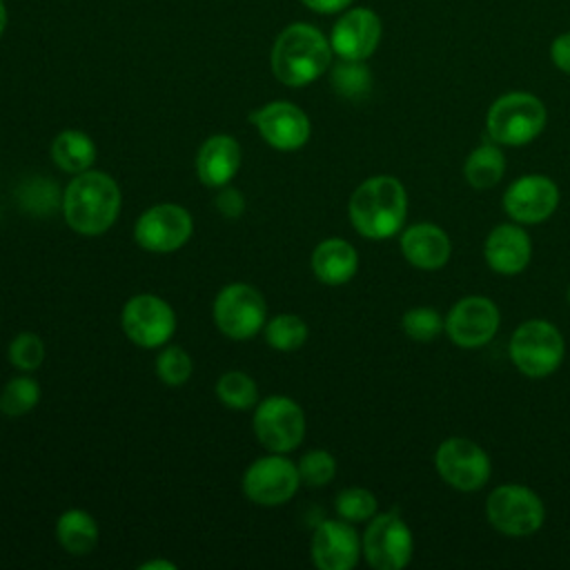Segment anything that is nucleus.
Listing matches in <instances>:
<instances>
[{
  "mask_svg": "<svg viewBox=\"0 0 570 570\" xmlns=\"http://www.w3.org/2000/svg\"><path fill=\"white\" fill-rule=\"evenodd\" d=\"M330 38L309 22L287 24L274 40L269 67L276 80L287 87H305L332 67Z\"/></svg>",
  "mask_w": 570,
  "mask_h": 570,
  "instance_id": "1",
  "label": "nucleus"
},
{
  "mask_svg": "<svg viewBox=\"0 0 570 570\" xmlns=\"http://www.w3.org/2000/svg\"><path fill=\"white\" fill-rule=\"evenodd\" d=\"M354 229L372 240H383L403 229L407 216V194L394 176H372L363 180L347 205Z\"/></svg>",
  "mask_w": 570,
  "mask_h": 570,
  "instance_id": "2",
  "label": "nucleus"
},
{
  "mask_svg": "<svg viewBox=\"0 0 570 570\" xmlns=\"http://www.w3.org/2000/svg\"><path fill=\"white\" fill-rule=\"evenodd\" d=\"M120 200V187L109 174L87 169L76 174L65 189V220L82 236L105 234L118 218Z\"/></svg>",
  "mask_w": 570,
  "mask_h": 570,
  "instance_id": "3",
  "label": "nucleus"
},
{
  "mask_svg": "<svg viewBox=\"0 0 570 570\" xmlns=\"http://www.w3.org/2000/svg\"><path fill=\"white\" fill-rule=\"evenodd\" d=\"M546 120L548 111L541 98L530 91H508L490 105L485 127L492 142L521 147L543 131Z\"/></svg>",
  "mask_w": 570,
  "mask_h": 570,
  "instance_id": "4",
  "label": "nucleus"
},
{
  "mask_svg": "<svg viewBox=\"0 0 570 570\" xmlns=\"http://www.w3.org/2000/svg\"><path fill=\"white\" fill-rule=\"evenodd\" d=\"M508 352L510 361L521 374L530 379H543L557 372V367L561 365L566 343L561 332L552 323L543 318H530L512 332Z\"/></svg>",
  "mask_w": 570,
  "mask_h": 570,
  "instance_id": "5",
  "label": "nucleus"
},
{
  "mask_svg": "<svg viewBox=\"0 0 570 570\" xmlns=\"http://www.w3.org/2000/svg\"><path fill=\"white\" fill-rule=\"evenodd\" d=\"M490 525L505 537H530L546 519L543 501L534 490L521 483H503L485 499Z\"/></svg>",
  "mask_w": 570,
  "mask_h": 570,
  "instance_id": "6",
  "label": "nucleus"
},
{
  "mask_svg": "<svg viewBox=\"0 0 570 570\" xmlns=\"http://www.w3.org/2000/svg\"><path fill=\"white\" fill-rule=\"evenodd\" d=\"M267 305L263 294L247 283H232L223 287L214 301L216 327L234 338L247 341L265 325Z\"/></svg>",
  "mask_w": 570,
  "mask_h": 570,
  "instance_id": "7",
  "label": "nucleus"
},
{
  "mask_svg": "<svg viewBox=\"0 0 570 570\" xmlns=\"http://www.w3.org/2000/svg\"><path fill=\"white\" fill-rule=\"evenodd\" d=\"M365 561L376 570H401L410 563L414 539L396 512L374 514L361 539Z\"/></svg>",
  "mask_w": 570,
  "mask_h": 570,
  "instance_id": "8",
  "label": "nucleus"
},
{
  "mask_svg": "<svg viewBox=\"0 0 570 570\" xmlns=\"http://www.w3.org/2000/svg\"><path fill=\"white\" fill-rule=\"evenodd\" d=\"M439 476L461 492H474L490 479V456L481 445L463 436H450L439 443L434 454Z\"/></svg>",
  "mask_w": 570,
  "mask_h": 570,
  "instance_id": "9",
  "label": "nucleus"
},
{
  "mask_svg": "<svg viewBox=\"0 0 570 570\" xmlns=\"http://www.w3.org/2000/svg\"><path fill=\"white\" fill-rule=\"evenodd\" d=\"M254 434L274 454H285L301 445L305 436V414L287 396H269L254 410Z\"/></svg>",
  "mask_w": 570,
  "mask_h": 570,
  "instance_id": "10",
  "label": "nucleus"
},
{
  "mask_svg": "<svg viewBox=\"0 0 570 570\" xmlns=\"http://www.w3.org/2000/svg\"><path fill=\"white\" fill-rule=\"evenodd\" d=\"M194 232L189 212L176 203H160L140 214L134 227L136 243L156 254L180 249Z\"/></svg>",
  "mask_w": 570,
  "mask_h": 570,
  "instance_id": "11",
  "label": "nucleus"
},
{
  "mask_svg": "<svg viewBox=\"0 0 570 570\" xmlns=\"http://www.w3.org/2000/svg\"><path fill=\"white\" fill-rule=\"evenodd\" d=\"M301 485L298 465L281 454H269L256 459L243 476V490L249 501L258 505H281L287 503Z\"/></svg>",
  "mask_w": 570,
  "mask_h": 570,
  "instance_id": "12",
  "label": "nucleus"
},
{
  "mask_svg": "<svg viewBox=\"0 0 570 570\" xmlns=\"http://www.w3.org/2000/svg\"><path fill=\"white\" fill-rule=\"evenodd\" d=\"M122 330L140 347H158L176 330V314L167 301L154 294L131 296L122 307Z\"/></svg>",
  "mask_w": 570,
  "mask_h": 570,
  "instance_id": "13",
  "label": "nucleus"
},
{
  "mask_svg": "<svg viewBox=\"0 0 570 570\" xmlns=\"http://www.w3.org/2000/svg\"><path fill=\"white\" fill-rule=\"evenodd\" d=\"M499 321H501V314L492 298L465 296L452 305L445 318V332L454 345L474 350L494 338L499 330Z\"/></svg>",
  "mask_w": 570,
  "mask_h": 570,
  "instance_id": "14",
  "label": "nucleus"
},
{
  "mask_svg": "<svg viewBox=\"0 0 570 570\" xmlns=\"http://www.w3.org/2000/svg\"><path fill=\"white\" fill-rule=\"evenodd\" d=\"M249 122L258 129L263 140L278 151L301 149L312 134L307 114L287 100H274L254 109Z\"/></svg>",
  "mask_w": 570,
  "mask_h": 570,
  "instance_id": "15",
  "label": "nucleus"
},
{
  "mask_svg": "<svg viewBox=\"0 0 570 570\" xmlns=\"http://www.w3.org/2000/svg\"><path fill=\"white\" fill-rule=\"evenodd\" d=\"M383 22L370 7H350L341 11L332 27L330 45L334 56L345 60H367L381 42Z\"/></svg>",
  "mask_w": 570,
  "mask_h": 570,
  "instance_id": "16",
  "label": "nucleus"
},
{
  "mask_svg": "<svg viewBox=\"0 0 570 570\" xmlns=\"http://www.w3.org/2000/svg\"><path fill=\"white\" fill-rule=\"evenodd\" d=\"M559 205V187L543 174H525L503 191V209L519 225L548 220Z\"/></svg>",
  "mask_w": 570,
  "mask_h": 570,
  "instance_id": "17",
  "label": "nucleus"
},
{
  "mask_svg": "<svg viewBox=\"0 0 570 570\" xmlns=\"http://www.w3.org/2000/svg\"><path fill=\"white\" fill-rule=\"evenodd\" d=\"M361 552V539L345 519L321 521L312 534V561L321 570H352Z\"/></svg>",
  "mask_w": 570,
  "mask_h": 570,
  "instance_id": "18",
  "label": "nucleus"
},
{
  "mask_svg": "<svg viewBox=\"0 0 570 570\" xmlns=\"http://www.w3.org/2000/svg\"><path fill=\"white\" fill-rule=\"evenodd\" d=\"M483 256L497 274L514 276L528 267L532 258V240L519 223H503L488 234Z\"/></svg>",
  "mask_w": 570,
  "mask_h": 570,
  "instance_id": "19",
  "label": "nucleus"
},
{
  "mask_svg": "<svg viewBox=\"0 0 570 570\" xmlns=\"http://www.w3.org/2000/svg\"><path fill=\"white\" fill-rule=\"evenodd\" d=\"M401 252L416 269H441L452 254L448 234L434 223H414L401 234Z\"/></svg>",
  "mask_w": 570,
  "mask_h": 570,
  "instance_id": "20",
  "label": "nucleus"
},
{
  "mask_svg": "<svg viewBox=\"0 0 570 570\" xmlns=\"http://www.w3.org/2000/svg\"><path fill=\"white\" fill-rule=\"evenodd\" d=\"M240 145L234 136L216 134L209 136L196 156V171L203 185L207 187H225L240 169Z\"/></svg>",
  "mask_w": 570,
  "mask_h": 570,
  "instance_id": "21",
  "label": "nucleus"
},
{
  "mask_svg": "<svg viewBox=\"0 0 570 570\" xmlns=\"http://www.w3.org/2000/svg\"><path fill=\"white\" fill-rule=\"evenodd\" d=\"M312 269L325 285H343L358 269L356 249L343 238H327L312 254Z\"/></svg>",
  "mask_w": 570,
  "mask_h": 570,
  "instance_id": "22",
  "label": "nucleus"
},
{
  "mask_svg": "<svg viewBox=\"0 0 570 570\" xmlns=\"http://www.w3.org/2000/svg\"><path fill=\"white\" fill-rule=\"evenodd\" d=\"M51 156L60 169L69 174H82L96 160V145L85 131L65 129L53 138Z\"/></svg>",
  "mask_w": 570,
  "mask_h": 570,
  "instance_id": "23",
  "label": "nucleus"
},
{
  "mask_svg": "<svg viewBox=\"0 0 570 570\" xmlns=\"http://www.w3.org/2000/svg\"><path fill=\"white\" fill-rule=\"evenodd\" d=\"M56 539L71 554H87L98 543V523L85 510H67L56 521Z\"/></svg>",
  "mask_w": 570,
  "mask_h": 570,
  "instance_id": "24",
  "label": "nucleus"
},
{
  "mask_svg": "<svg viewBox=\"0 0 570 570\" xmlns=\"http://www.w3.org/2000/svg\"><path fill=\"white\" fill-rule=\"evenodd\" d=\"M505 171V156L499 145L483 142L470 151L463 163V176L474 189L494 187Z\"/></svg>",
  "mask_w": 570,
  "mask_h": 570,
  "instance_id": "25",
  "label": "nucleus"
},
{
  "mask_svg": "<svg viewBox=\"0 0 570 570\" xmlns=\"http://www.w3.org/2000/svg\"><path fill=\"white\" fill-rule=\"evenodd\" d=\"M330 82L338 96L347 100H358L365 98L372 89V71L365 60L338 58V62L332 65Z\"/></svg>",
  "mask_w": 570,
  "mask_h": 570,
  "instance_id": "26",
  "label": "nucleus"
},
{
  "mask_svg": "<svg viewBox=\"0 0 570 570\" xmlns=\"http://www.w3.org/2000/svg\"><path fill=\"white\" fill-rule=\"evenodd\" d=\"M216 396L232 410H249L258 401V387L245 372H227L216 381Z\"/></svg>",
  "mask_w": 570,
  "mask_h": 570,
  "instance_id": "27",
  "label": "nucleus"
},
{
  "mask_svg": "<svg viewBox=\"0 0 570 570\" xmlns=\"http://www.w3.org/2000/svg\"><path fill=\"white\" fill-rule=\"evenodd\" d=\"M40 401V385L31 376L11 379L0 392V412L7 416H22Z\"/></svg>",
  "mask_w": 570,
  "mask_h": 570,
  "instance_id": "28",
  "label": "nucleus"
},
{
  "mask_svg": "<svg viewBox=\"0 0 570 570\" xmlns=\"http://www.w3.org/2000/svg\"><path fill=\"white\" fill-rule=\"evenodd\" d=\"M265 338L274 350H296L307 341V325L296 314H278L265 325Z\"/></svg>",
  "mask_w": 570,
  "mask_h": 570,
  "instance_id": "29",
  "label": "nucleus"
},
{
  "mask_svg": "<svg viewBox=\"0 0 570 570\" xmlns=\"http://www.w3.org/2000/svg\"><path fill=\"white\" fill-rule=\"evenodd\" d=\"M401 327L407 338H412L416 343H430L445 330V321L434 307L421 305V307H412L403 314Z\"/></svg>",
  "mask_w": 570,
  "mask_h": 570,
  "instance_id": "30",
  "label": "nucleus"
},
{
  "mask_svg": "<svg viewBox=\"0 0 570 570\" xmlns=\"http://www.w3.org/2000/svg\"><path fill=\"white\" fill-rule=\"evenodd\" d=\"M336 512L350 523L370 521L376 514V497L365 488H345L336 497Z\"/></svg>",
  "mask_w": 570,
  "mask_h": 570,
  "instance_id": "31",
  "label": "nucleus"
},
{
  "mask_svg": "<svg viewBox=\"0 0 570 570\" xmlns=\"http://www.w3.org/2000/svg\"><path fill=\"white\" fill-rule=\"evenodd\" d=\"M298 474H301V483L305 485H312V488L327 485L336 474V461L325 450H309L298 461Z\"/></svg>",
  "mask_w": 570,
  "mask_h": 570,
  "instance_id": "32",
  "label": "nucleus"
},
{
  "mask_svg": "<svg viewBox=\"0 0 570 570\" xmlns=\"http://www.w3.org/2000/svg\"><path fill=\"white\" fill-rule=\"evenodd\" d=\"M156 372L163 383L183 385L191 376V358L183 347L169 345L158 354Z\"/></svg>",
  "mask_w": 570,
  "mask_h": 570,
  "instance_id": "33",
  "label": "nucleus"
},
{
  "mask_svg": "<svg viewBox=\"0 0 570 570\" xmlns=\"http://www.w3.org/2000/svg\"><path fill=\"white\" fill-rule=\"evenodd\" d=\"M9 361L24 372L40 367L45 361V343L33 332H20L9 345Z\"/></svg>",
  "mask_w": 570,
  "mask_h": 570,
  "instance_id": "34",
  "label": "nucleus"
},
{
  "mask_svg": "<svg viewBox=\"0 0 570 570\" xmlns=\"http://www.w3.org/2000/svg\"><path fill=\"white\" fill-rule=\"evenodd\" d=\"M216 209L227 216V218H238L245 209V198L238 189H232V187H223V191L216 196Z\"/></svg>",
  "mask_w": 570,
  "mask_h": 570,
  "instance_id": "35",
  "label": "nucleus"
},
{
  "mask_svg": "<svg viewBox=\"0 0 570 570\" xmlns=\"http://www.w3.org/2000/svg\"><path fill=\"white\" fill-rule=\"evenodd\" d=\"M550 60L559 71L570 76V31H563L552 40Z\"/></svg>",
  "mask_w": 570,
  "mask_h": 570,
  "instance_id": "36",
  "label": "nucleus"
},
{
  "mask_svg": "<svg viewBox=\"0 0 570 570\" xmlns=\"http://www.w3.org/2000/svg\"><path fill=\"white\" fill-rule=\"evenodd\" d=\"M301 2L316 13H341L350 9L354 0H301Z\"/></svg>",
  "mask_w": 570,
  "mask_h": 570,
  "instance_id": "37",
  "label": "nucleus"
},
{
  "mask_svg": "<svg viewBox=\"0 0 570 570\" xmlns=\"http://www.w3.org/2000/svg\"><path fill=\"white\" fill-rule=\"evenodd\" d=\"M174 570L176 568V563H171V561H167V559H163V561H147V563H142L140 566V570Z\"/></svg>",
  "mask_w": 570,
  "mask_h": 570,
  "instance_id": "38",
  "label": "nucleus"
},
{
  "mask_svg": "<svg viewBox=\"0 0 570 570\" xmlns=\"http://www.w3.org/2000/svg\"><path fill=\"white\" fill-rule=\"evenodd\" d=\"M7 22H9V13H7L4 2L0 0V36H2V33H4V29H7Z\"/></svg>",
  "mask_w": 570,
  "mask_h": 570,
  "instance_id": "39",
  "label": "nucleus"
},
{
  "mask_svg": "<svg viewBox=\"0 0 570 570\" xmlns=\"http://www.w3.org/2000/svg\"><path fill=\"white\" fill-rule=\"evenodd\" d=\"M568 303H570V287H568Z\"/></svg>",
  "mask_w": 570,
  "mask_h": 570,
  "instance_id": "40",
  "label": "nucleus"
}]
</instances>
